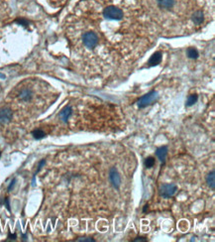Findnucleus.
<instances>
[{"label":"nucleus","instance_id":"obj_6","mask_svg":"<svg viewBox=\"0 0 215 242\" xmlns=\"http://www.w3.org/2000/svg\"><path fill=\"white\" fill-rule=\"evenodd\" d=\"M157 6L163 10H168L173 9L176 5V0H156Z\"/></svg>","mask_w":215,"mask_h":242},{"label":"nucleus","instance_id":"obj_19","mask_svg":"<svg viewBox=\"0 0 215 242\" xmlns=\"http://www.w3.org/2000/svg\"><path fill=\"white\" fill-rule=\"evenodd\" d=\"M45 163H46L45 160H42V161L40 162V164H39V166H38V169H37V171H36V173H35V175H36V174H37L38 172H39V171H40L41 169H42V167L45 165ZM35 177H36V176H34V178H35Z\"/></svg>","mask_w":215,"mask_h":242},{"label":"nucleus","instance_id":"obj_24","mask_svg":"<svg viewBox=\"0 0 215 242\" xmlns=\"http://www.w3.org/2000/svg\"><path fill=\"white\" fill-rule=\"evenodd\" d=\"M147 209H148V205H146L145 206H144V209H143V211H144V213H145V211L147 210Z\"/></svg>","mask_w":215,"mask_h":242},{"label":"nucleus","instance_id":"obj_3","mask_svg":"<svg viewBox=\"0 0 215 242\" xmlns=\"http://www.w3.org/2000/svg\"><path fill=\"white\" fill-rule=\"evenodd\" d=\"M158 97H159V96H158L157 91H155V90L150 91L149 93L145 94V96H142L140 99L138 100V102H137L138 107L139 108H144V107L148 106V105L152 104L153 102L156 101V100L158 99Z\"/></svg>","mask_w":215,"mask_h":242},{"label":"nucleus","instance_id":"obj_2","mask_svg":"<svg viewBox=\"0 0 215 242\" xmlns=\"http://www.w3.org/2000/svg\"><path fill=\"white\" fill-rule=\"evenodd\" d=\"M82 42L86 48L92 50V49H94L97 46V44H98V36H97V34L94 33V32H91V31L85 32V33L82 35Z\"/></svg>","mask_w":215,"mask_h":242},{"label":"nucleus","instance_id":"obj_16","mask_svg":"<svg viewBox=\"0 0 215 242\" xmlns=\"http://www.w3.org/2000/svg\"><path fill=\"white\" fill-rule=\"evenodd\" d=\"M197 99H198V96H196V94H190V96L187 97L186 105L187 106H191V105H193L195 102L197 101Z\"/></svg>","mask_w":215,"mask_h":242},{"label":"nucleus","instance_id":"obj_15","mask_svg":"<svg viewBox=\"0 0 215 242\" xmlns=\"http://www.w3.org/2000/svg\"><path fill=\"white\" fill-rule=\"evenodd\" d=\"M186 54L187 56H188V58L190 59H196L198 57V52L196 49L194 48H188L186 51Z\"/></svg>","mask_w":215,"mask_h":242},{"label":"nucleus","instance_id":"obj_1","mask_svg":"<svg viewBox=\"0 0 215 242\" xmlns=\"http://www.w3.org/2000/svg\"><path fill=\"white\" fill-rule=\"evenodd\" d=\"M103 16L109 20H121L124 16L123 10L121 8L114 6V5H109L105 7L103 10Z\"/></svg>","mask_w":215,"mask_h":242},{"label":"nucleus","instance_id":"obj_4","mask_svg":"<svg viewBox=\"0 0 215 242\" xmlns=\"http://www.w3.org/2000/svg\"><path fill=\"white\" fill-rule=\"evenodd\" d=\"M159 191H160V195H162L163 197L168 198L176 194V191H178V187H176L175 184H163L162 186L160 187Z\"/></svg>","mask_w":215,"mask_h":242},{"label":"nucleus","instance_id":"obj_9","mask_svg":"<svg viewBox=\"0 0 215 242\" xmlns=\"http://www.w3.org/2000/svg\"><path fill=\"white\" fill-rule=\"evenodd\" d=\"M162 58H163V55L161 52H156L155 54L151 56V58H150L148 64L150 67H154V66H157V65H159L161 62H162Z\"/></svg>","mask_w":215,"mask_h":242},{"label":"nucleus","instance_id":"obj_12","mask_svg":"<svg viewBox=\"0 0 215 242\" xmlns=\"http://www.w3.org/2000/svg\"><path fill=\"white\" fill-rule=\"evenodd\" d=\"M72 107H70V105L69 106H66L61 112H59V118H61L64 122H67V119H69L70 117V115H72Z\"/></svg>","mask_w":215,"mask_h":242},{"label":"nucleus","instance_id":"obj_25","mask_svg":"<svg viewBox=\"0 0 215 242\" xmlns=\"http://www.w3.org/2000/svg\"><path fill=\"white\" fill-rule=\"evenodd\" d=\"M0 156H1V152H0Z\"/></svg>","mask_w":215,"mask_h":242},{"label":"nucleus","instance_id":"obj_13","mask_svg":"<svg viewBox=\"0 0 215 242\" xmlns=\"http://www.w3.org/2000/svg\"><path fill=\"white\" fill-rule=\"evenodd\" d=\"M206 183H207L208 187H210L211 190H215V172L212 171L207 175L206 177Z\"/></svg>","mask_w":215,"mask_h":242},{"label":"nucleus","instance_id":"obj_17","mask_svg":"<svg viewBox=\"0 0 215 242\" xmlns=\"http://www.w3.org/2000/svg\"><path fill=\"white\" fill-rule=\"evenodd\" d=\"M155 165V158L153 157H148L145 160V166L147 168H152Z\"/></svg>","mask_w":215,"mask_h":242},{"label":"nucleus","instance_id":"obj_20","mask_svg":"<svg viewBox=\"0 0 215 242\" xmlns=\"http://www.w3.org/2000/svg\"><path fill=\"white\" fill-rule=\"evenodd\" d=\"M4 203H5V206H6V208L8 209V210L10 211V203H9V198H8V197L5 198Z\"/></svg>","mask_w":215,"mask_h":242},{"label":"nucleus","instance_id":"obj_5","mask_svg":"<svg viewBox=\"0 0 215 242\" xmlns=\"http://www.w3.org/2000/svg\"><path fill=\"white\" fill-rule=\"evenodd\" d=\"M109 180L111 182V184H112V186L115 187V189H119V187H120V185H121V178H120V175H119L118 171H117L115 167H113L110 169Z\"/></svg>","mask_w":215,"mask_h":242},{"label":"nucleus","instance_id":"obj_22","mask_svg":"<svg viewBox=\"0 0 215 242\" xmlns=\"http://www.w3.org/2000/svg\"><path fill=\"white\" fill-rule=\"evenodd\" d=\"M15 183H16V179H13V181L11 182V184H10V185H9V187H8V191H11L12 187H14Z\"/></svg>","mask_w":215,"mask_h":242},{"label":"nucleus","instance_id":"obj_11","mask_svg":"<svg viewBox=\"0 0 215 242\" xmlns=\"http://www.w3.org/2000/svg\"><path fill=\"white\" fill-rule=\"evenodd\" d=\"M191 20L192 22L196 25H200L202 24L203 20H204V16H203V12L201 10H196L195 12H193V14L191 15Z\"/></svg>","mask_w":215,"mask_h":242},{"label":"nucleus","instance_id":"obj_21","mask_svg":"<svg viewBox=\"0 0 215 242\" xmlns=\"http://www.w3.org/2000/svg\"><path fill=\"white\" fill-rule=\"evenodd\" d=\"M134 242H146L147 241V239L146 238H144V237H138V238H136L133 240Z\"/></svg>","mask_w":215,"mask_h":242},{"label":"nucleus","instance_id":"obj_7","mask_svg":"<svg viewBox=\"0 0 215 242\" xmlns=\"http://www.w3.org/2000/svg\"><path fill=\"white\" fill-rule=\"evenodd\" d=\"M18 97L22 100V101H25V102L30 101V100L32 99V97H33V92H32L31 89L28 88H22L20 91H19Z\"/></svg>","mask_w":215,"mask_h":242},{"label":"nucleus","instance_id":"obj_8","mask_svg":"<svg viewBox=\"0 0 215 242\" xmlns=\"http://www.w3.org/2000/svg\"><path fill=\"white\" fill-rule=\"evenodd\" d=\"M13 113L9 108H4L0 110V122L1 123H7L12 119Z\"/></svg>","mask_w":215,"mask_h":242},{"label":"nucleus","instance_id":"obj_23","mask_svg":"<svg viewBox=\"0 0 215 242\" xmlns=\"http://www.w3.org/2000/svg\"><path fill=\"white\" fill-rule=\"evenodd\" d=\"M8 237H9L10 239H13V240H14V239L16 238V235H15V234H11V233H9V235H8Z\"/></svg>","mask_w":215,"mask_h":242},{"label":"nucleus","instance_id":"obj_10","mask_svg":"<svg viewBox=\"0 0 215 242\" xmlns=\"http://www.w3.org/2000/svg\"><path fill=\"white\" fill-rule=\"evenodd\" d=\"M167 155H168V147L167 146H163V147H160V148L157 149L156 156L162 163H165Z\"/></svg>","mask_w":215,"mask_h":242},{"label":"nucleus","instance_id":"obj_14","mask_svg":"<svg viewBox=\"0 0 215 242\" xmlns=\"http://www.w3.org/2000/svg\"><path fill=\"white\" fill-rule=\"evenodd\" d=\"M32 135H33V137L35 138V139L40 140V139H43V138L45 137L46 133L41 129H36V130H34V131L32 132Z\"/></svg>","mask_w":215,"mask_h":242},{"label":"nucleus","instance_id":"obj_18","mask_svg":"<svg viewBox=\"0 0 215 242\" xmlns=\"http://www.w3.org/2000/svg\"><path fill=\"white\" fill-rule=\"evenodd\" d=\"M77 241H82V242H95L94 239L89 238V237H81V238H78Z\"/></svg>","mask_w":215,"mask_h":242}]
</instances>
